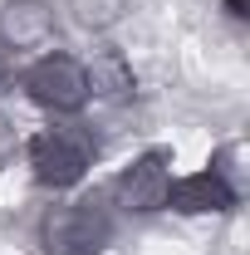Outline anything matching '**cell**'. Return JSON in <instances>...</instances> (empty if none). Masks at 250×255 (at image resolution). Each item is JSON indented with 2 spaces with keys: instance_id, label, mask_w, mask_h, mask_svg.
<instances>
[{
  "instance_id": "8992f818",
  "label": "cell",
  "mask_w": 250,
  "mask_h": 255,
  "mask_svg": "<svg viewBox=\"0 0 250 255\" xmlns=\"http://www.w3.org/2000/svg\"><path fill=\"white\" fill-rule=\"evenodd\" d=\"M54 39V5L49 0H5L0 5V44L5 49H39Z\"/></svg>"
},
{
  "instance_id": "9c48e42d",
  "label": "cell",
  "mask_w": 250,
  "mask_h": 255,
  "mask_svg": "<svg viewBox=\"0 0 250 255\" xmlns=\"http://www.w3.org/2000/svg\"><path fill=\"white\" fill-rule=\"evenodd\" d=\"M226 10H231L236 20H246V15H250V0H226Z\"/></svg>"
},
{
  "instance_id": "5b68a950",
  "label": "cell",
  "mask_w": 250,
  "mask_h": 255,
  "mask_svg": "<svg viewBox=\"0 0 250 255\" xmlns=\"http://www.w3.org/2000/svg\"><path fill=\"white\" fill-rule=\"evenodd\" d=\"M167 206L182 211V216H201V211H231L236 206V187L221 167H206V172H191L182 182L167 187Z\"/></svg>"
},
{
  "instance_id": "3957f363",
  "label": "cell",
  "mask_w": 250,
  "mask_h": 255,
  "mask_svg": "<svg viewBox=\"0 0 250 255\" xmlns=\"http://www.w3.org/2000/svg\"><path fill=\"white\" fill-rule=\"evenodd\" d=\"M25 94L49 108V113H79L89 103V79H84V64L69 59V54H44L39 64H30L25 74Z\"/></svg>"
},
{
  "instance_id": "277c9868",
  "label": "cell",
  "mask_w": 250,
  "mask_h": 255,
  "mask_svg": "<svg viewBox=\"0 0 250 255\" xmlns=\"http://www.w3.org/2000/svg\"><path fill=\"white\" fill-rule=\"evenodd\" d=\"M167 187H172V152H142V157L123 167V177L113 182V196L127 211H162L167 206Z\"/></svg>"
},
{
  "instance_id": "52a82bcc",
  "label": "cell",
  "mask_w": 250,
  "mask_h": 255,
  "mask_svg": "<svg viewBox=\"0 0 250 255\" xmlns=\"http://www.w3.org/2000/svg\"><path fill=\"white\" fill-rule=\"evenodd\" d=\"M89 79V98H127L132 94V69L118 54H98L94 64H84Z\"/></svg>"
},
{
  "instance_id": "7a4b0ae2",
  "label": "cell",
  "mask_w": 250,
  "mask_h": 255,
  "mask_svg": "<svg viewBox=\"0 0 250 255\" xmlns=\"http://www.w3.org/2000/svg\"><path fill=\"white\" fill-rule=\"evenodd\" d=\"M44 255H103L113 236V216L103 211V201H69L44 216Z\"/></svg>"
},
{
  "instance_id": "6da1fadb",
  "label": "cell",
  "mask_w": 250,
  "mask_h": 255,
  "mask_svg": "<svg viewBox=\"0 0 250 255\" xmlns=\"http://www.w3.org/2000/svg\"><path fill=\"white\" fill-rule=\"evenodd\" d=\"M94 152H98V142L74 123L44 128V132L30 137V167L44 187H74V182H84V172L94 167Z\"/></svg>"
},
{
  "instance_id": "30bf717a",
  "label": "cell",
  "mask_w": 250,
  "mask_h": 255,
  "mask_svg": "<svg viewBox=\"0 0 250 255\" xmlns=\"http://www.w3.org/2000/svg\"><path fill=\"white\" fill-rule=\"evenodd\" d=\"M5 89H10V59L0 54V94H5Z\"/></svg>"
},
{
  "instance_id": "ba28073f",
  "label": "cell",
  "mask_w": 250,
  "mask_h": 255,
  "mask_svg": "<svg viewBox=\"0 0 250 255\" xmlns=\"http://www.w3.org/2000/svg\"><path fill=\"white\" fill-rule=\"evenodd\" d=\"M69 10H74V20H79L84 30H108L127 10V0H69Z\"/></svg>"
}]
</instances>
